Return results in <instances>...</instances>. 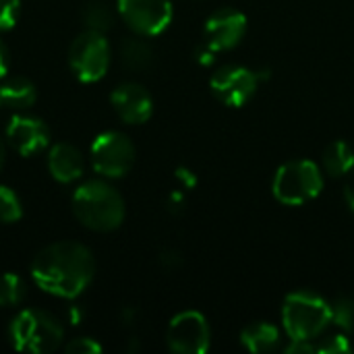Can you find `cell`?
<instances>
[{
	"label": "cell",
	"mask_w": 354,
	"mask_h": 354,
	"mask_svg": "<svg viewBox=\"0 0 354 354\" xmlns=\"http://www.w3.org/2000/svg\"><path fill=\"white\" fill-rule=\"evenodd\" d=\"M10 52H8V48H6V44L0 39V81L8 75V71H10Z\"/></svg>",
	"instance_id": "28"
},
{
	"label": "cell",
	"mask_w": 354,
	"mask_h": 354,
	"mask_svg": "<svg viewBox=\"0 0 354 354\" xmlns=\"http://www.w3.org/2000/svg\"><path fill=\"white\" fill-rule=\"evenodd\" d=\"M21 12V0H0V31H8L17 25Z\"/></svg>",
	"instance_id": "23"
},
{
	"label": "cell",
	"mask_w": 354,
	"mask_h": 354,
	"mask_svg": "<svg viewBox=\"0 0 354 354\" xmlns=\"http://www.w3.org/2000/svg\"><path fill=\"white\" fill-rule=\"evenodd\" d=\"M91 166L104 178H122L135 164V145L120 131H106L91 143Z\"/></svg>",
	"instance_id": "7"
},
{
	"label": "cell",
	"mask_w": 354,
	"mask_h": 354,
	"mask_svg": "<svg viewBox=\"0 0 354 354\" xmlns=\"http://www.w3.org/2000/svg\"><path fill=\"white\" fill-rule=\"evenodd\" d=\"M112 52L104 33L83 31L79 33L68 48V64L75 77L83 83H95L106 77L110 68Z\"/></svg>",
	"instance_id": "6"
},
{
	"label": "cell",
	"mask_w": 354,
	"mask_h": 354,
	"mask_svg": "<svg viewBox=\"0 0 354 354\" xmlns=\"http://www.w3.org/2000/svg\"><path fill=\"white\" fill-rule=\"evenodd\" d=\"M83 21H85L87 29L106 33L114 23V12H112L110 4H106L104 0H91L83 8Z\"/></svg>",
	"instance_id": "19"
},
{
	"label": "cell",
	"mask_w": 354,
	"mask_h": 354,
	"mask_svg": "<svg viewBox=\"0 0 354 354\" xmlns=\"http://www.w3.org/2000/svg\"><path fill=\"white\" fill-rule=\"evenodd\" d=\"M241 344L249 353H272L280 346V330L268 322H253L241 332Z\"/></svg>",
	"instance_id": "16"
},
{
	"label": "cell",
	"mask_w": 354,
	"mask_h": 354,
	"mask_svg": "<svg viewBox=\"0 0 354 354\" xmlns=\"http://www.w3.org/2000/svg\"><path fill=\"white\" fill-rule=\"evenodd\" d=\"M247 33V17L230 6L214 10L203 27V41L214 52H228L236 48Z\"/></svg>",
	"instance_id": "11"
},
{
	"label": "cell",
	"mask_w": 354,
	"mask_h": 354,
	"mask_svg": "<svg viewBox=\"0 0 354 354\" xmlns=\"http://www.w3.org/2000/svg\"><path fill=\"white\" fill-rule=\"evenodd\" d=\"M322 166L324 172L332 178L346 176L348 170L354 166V149L342 139L332 141L322 156Z\"/></svg>",
	"instance_id": "17"
},
{
	"label": "cell",
	"mask_w": 354,
	"mask_h": 354,
	"mask_svg": "<svg viewBox=\"0 0 354 354\" xmlns=\"http://www.w3.org/2000/svg\"><path fill=\"white\" fill-rule=\"evenodd\" d=\"M286 354H313L317 353V346L313 340H290V344L284 348Z\"/></svg>",
	"instance_id": "26"
},
{
	"label": "cell",
	"mask_w": 354,
	"mask_h": 354,
	"mask_svg": "<svg viewBox=\"0 0 354 354\" xmlns=\"http://www.w3.org/2000/svg\"><path fill=\"white\" fill-rule=\"evenodd\" d=\"M145 39L147 37L135 33V37H127L120 44V60H122V64L127 68L143 71V68L151 66V62H153V48Z\"/></svg>",
	"instance_id": "18"
},
{
	"label": "cell",
	"mask_w": 354,
	"mask_h": 354,
	"mask_svg": "<svg viewBox=\"0 0 354 354\" xmlns=\"http://www.w3.org/2000/svg\"><path fill=\"white\" fill-rule=\"evenodd\" d=\"M168 207H170V209H178V207H183V195H180V193H172V195H170V199H168Z\"/></svg>",
	"instance_id": "31"
},
{
	"label": "cell",
	"mask_w": 354,
	"mask_h": 354,
	"mask_svg": "<svg viewBox=\"0 0 354 354\" xmlns=\"http://www.w3.org/2000/svg\"><path fill=\"white\" fill-rule=\"evenodd\" d=\"M4 160H6V145H4V141L0 139V170H2V166H4Z\"/></svg>",
	"instance_id": "32"
},
{
	"label": "cell",
	"mask_w": 354,
	"mask_h": 354,
	"mask_svg": "<svg viewBox=\"0 0 354 354\" xmlns=\"http://www.w3.org/2000/svg\"><path fill=\"white\" fill-rule=\"evenodd\" d=\"M64 353L68 354H100L102 353V344L95 342L89 336H81V338H73L71 342L64 344Z\"/></svg>",
	"instance_id": "25"
},
{
	"label": "cell",
	"mask_w": 354,
	"mask_h": 354,
	"mask_svg": "<svg viewBox=\"0 0 354 354\" xmlns=\"http://www.w3.org/2000/svg\"><path fill=\"white\" fill-rule=\"evenodd\" d=\"M332 326H336L340 332L348 334L354 330V297L340 295L332 305Z\"/></svg>",
	"instance_id": "21"
},
{
	"label": "cell",
	"mask_w": 354,
	"mask_h": 354,
	"mask_svg": "<svg viewBox=\"0 0 354 354\" xmlns=\"http://www.w3.org/2000/svg\"><path fill=\"white\" fill-rule=\"evenodd\" d=\"M6 139L19 156L29 158V156L39 153L48 147L50 129L37 116L17 114L10 118V122L6 127Z\"/></svg>",
	"instance_id": "12"
},
{
	"label": "cell",
	"mask_w": 354,
	"mask_h": 354,
	"mask_svg": "<svg viewBox=\"0 0 354 354\" xmlns=\"http://www.w3.org/2000/svg\"><path fill=\"white\" fill-rule=\"evenodd\" d=\"M348 351H351V342H348V338H346L344 332L326 336V338L319 342V346H317V353L324 354H346Z\"/></svg>",
	"instance_id": "24"
},
{
	"label": "cell",
	"mask_w": 354,
	"mask_h": 354,
	"mask_svg": "<svg viewBox=\"0 0 354 354\" xmlns=\"http://www.w3.org/2000/svg\"><path fill=\"white\" fill-rule=\"evenodd\" d=\"M332 326L330 303L313 290H297L284 299L282 328L290 340H315Z\"/></svg>",
	"instance_id": "3"
},
{
	"label": "cell",
	"mask_w": 354,
	"mask_h": 354,
	"mask_svg": "<svg viewBox=\"0 0 354 354\" xmlns=\"http://www.w3.org/2000/svg\"><path fill=\"white\" fill-rule=\"evenodd\" d=\"M48 170L52 178L62 185L79 180L85 170L81 149L73 143H54L48 151Z\"/></svg>",
	"instance_id": "14"
},
{
	"label": "cell",
	"mask_w": 354,
	"mask_h": 354,
	"mask_svg": "<svg viewBox=\"0 0 354 354\" xmlns=\"http://www.w3.org/2000/svg\"><path fill=\"white\" fill-rule=\"evenodd\" d=\"M27 297V284L17 274H2L0 276V307H15L21 305Z\"/></svg>",
	"instance_id": "20"
},
{
	"label": "cell",
	"mask_w": 354,
	"mask_h": 354,
	"mask_svg": "<svg viewBox=\"0 0 354 354\" xmlns=\"http://www.w3.org/2000/svg\"><path fill=\"white\" fill-rule=\"evenodd\" d=\"M75 218L93 232H112L124 222V199L106 180H87L73 193Z\"/></svg>",
	"instance_id": "2"
},
{
	"label": "cell",
	"mask_w": 354,
	"mask_h": 354,
	"mask_svg": "<svg viewBox=\"0 0 354 354\" xmlns=\"http://www.w3.org/2000/svg\"><path fill=\"white\" fill-rule=\"evenodd\" d=\"M322 191L324 174L311 160H290L282 164L272 180V193L284 205H305Z\"/></svg>",
	"instance_id": "5"
},
{
	"label": "cell",
	"mask_w": 354,
	"mask_h": 354,
	"mask_svg": "<svg viewBox=\"0 0 354 354\" xmlns=\"http://www.w3.org/2000/svg\"><path fill=\"white\" fill-rule=\"evenodd\" d=\"M214 54H216V52H214L205 41L197 48V60H199L201 64H205V66L214 62Z\"/></svg>",
	"instance_id": "29"
},
{
	"label": "cell",
	"mask_w": 354,
	"mask_h": 354,
	"mask_svg": "<svg viewBox=\"0 0 354 354\" xmlns=\"http://www.w3.org/2000/svg\"><path fill=\"white\" fill-rule=\"evenodd\" d=\"M95 276L93 253L77 241H60L44 247L31 261L33 282L58 299H77Z\"/></svg>",
	"instance_id": "1"
},
{
	"label": "cell",
	"mask_w": 354,
	"mask_h": 354,
	"mask_svg": "<svg viewBox=\"0 0 354 354\" xmlns=\"http://www.w3.org/2000/svg\"><path fill=\"white\" fill-rule=\"evenodd\" d=\"M8 338L21 353H54L64 340V326L58 317L44 309H23L10 322Z\"/></svg>",
	"instance_id": "4"
},
{
	"label": "cell",
	"mask_w": 354,
	"mask_h": 354,
	"mask_svg": "<svg viewBox=\"0 0 354 354\" xmlns=\"http://www.w3.org/2000/svg\"><path fill=\"white\" fill-rule=\"evenodd\" d=\"M116 116L127 124H143L151 118L153 100L151 93L135 81L120 83L110 95Z\"/></svg>",
	"instance_id": "13"
},
{
	"label": "cell",
	"mask_w": 354,
	"mask_h": 354,
	"mask_svg": "<svg viewBox=\"0 0 354 354\" xmlns=\"http://www.w3.org/2000/svg\"><path fill=\"white\" fill-rule=\"evenodd\" d=\"M166 344L176 354H205L212 344V330L203 313L183 311L170 319Z\"/></svg>",
	"instance_id": "9"
},
{
	"label": "cell",
	"mask_w": 354,
	"mask_h": 354,
	"mask_svg": "<svg viewBox=\"0 0 354 354\" xmlns=\"http://www.w3.org/2000/svg\"><path fill=\"white\" fill-rule=\"evenodd\" d=\"M0 95H2V106L25 110L35 104L37 89L33 81L23 75H10V77L6 75L0 83Z\"/></svg>",
	"instance_id": "15"
},
{
	"label": "cell",
	"mask_w": 354,
	"mask_h": 354,
	"mask_svg": "<svg viewBox=\"0 0 354 354\" xmlns=\"http://www.w3.org/2000/svg\"><path fill=\"white\" fill-rule=\"evenodd\" d=\"M23 218V205L19 195L6 187L0 185V222L2 224H15Z\"/></svg>",
	"instance_id": "22"
},
{
	"label": "cell",
	"mask_w": 354,
	"mask_h": 354,
	"mask_svg": "<svg viewBox=\"0 0 354 354\" xmlns=\"http://www.w3.org/2000/svg\"><path fill=\"white\" fill-rule=\"evenodd\" d=\"M257 73L239 64L220 66L209 79V89L216 100L230 108H243L245 104H249L257 91Z\"/></svg>",
	"instance_id": "10"
},
{
	"label": "cell",
	"mask_w": 354,
	"mask_h": 354,
	"mask_svg": "<svg viewBox=\"0 0 354 354\" xmlns=\"http://www.w3.org/2000/svg\"><path fill=\"white\" fill-rule=\"evenodd\" d=\"M344 201H346L348 209L354 212V166L344 176Z\"/></svg>",
	"instance_id": "27"
},
{
	"label": "cell",
	"mask_w": 354,
	"mask_h": 354,
	"mask_svg": "<svg viewBox=\"0 0 354 354\" xmlns=\"http://www.w3.org/2000/svg\"><path fill=\"white\" fill-rule=\"evenodd\" d=\"M116 8L129 29L143 37H156L166 31L174 15L170 0H118Z\"/></svg>",
	"instance_id": "8"
},
{
	"label": "cell",
	"mask_w": 354,
	"mask_h": 354,
	"mask_svg": "<svg viewBox=\"0 0 354 354\" xmlns=\"http://www.w3.org/2000/svg\"><path fill=\"white\" fill-rule=\"evenodd\" d=\"M176 178L187 187V189H193L195 187V183H197V178H195V174L191 172V170H187V168H178V172H176Z\"/></svg>",
	"instance_id": "30"
},
{
	"label": "cell",
	"mask_w": 354,
	"mask_h": 354,
	"mask_svg": "<svg viewBox=\"0 0 354 354\" xmlns=\"http://www.w3.org/2000/svg\"><path fill=\"white\" fill-rule=\"evenodd\" d=\"M0 106H2V95H0Z\"/></svg>",
	"instance_id": "33"
}]
</instances>
